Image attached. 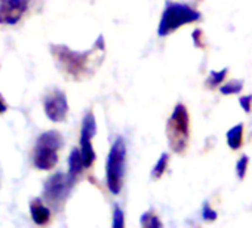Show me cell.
Masks as SVG:
<instances>
[{
    "instance_id": "obj_8",
    "label": "cell",
    "mask_w": 252,
    "mask_h": 228,
    "mask_svg": "<svg viewBox=\"0 0 252 228\" xmlns=\"http://www.w3.org/2000/svg\"><path fill=\"white\" fill-rule=\"evenodd\" d=\"M45 113L52 122H64L68 113V102L64 92L55 89L45 98Z\"/></svg>"
},
{
    "instance_id": "obj_18",
    "label": "cell",
    "mask_w": 252,
    "mask_h": 228,
    "mask_svg": "<svg viewBox=\"0 0 252 228\" xmlns=\"http://www.w3.org/2000/svg\"><path fill=\"white\" fill-rule=\"evenodd\" d=\"M125 225V221H123V212L120 210V207H116L114 209V221H113V227L114 228H119V227H123Z\"/></svg>"
},
{
    "instance_id": "obj_7",
    "label": "cell",
    "mask_w": 252,
    "mask_h": 228,
    "mask_svg": "<svg viewBox=\"0 0 252 228\" xmlns=\"http://www.w3.org/2000/svg\"><path fill=\"white\" fill-rule=\"evenodd\" d=\"M96 134V123L94 114L89 111L82 123V135H80V153L85 162V168H91L95 162V151L92 148V138Z\"/></svg>"
},
{
    "instance_id": "obj_1",
    "label": "cell",
    "mask_w": 252,
    "mask_h": 228,
    "mask_svg": "<svg viewBox=\"0 0 252 228\" xmlns=\"http://www.w3.org/2000/svg\"><path fill=\"white\" fill-rule=\"evenodd\" d=\"M51 54L61 71L74 80L92 76L104 58V39H98L95 46L83 54H77L64 45H51Z\"/></svg>"
},
{
    "instance_id": "obj_5",
    "label": "cell",
    "mask_w": 252,
    "mask_h": 228,
    "mask_svg": "<svg viewBox=\"0 0 252 228\" xmlns=\"http://www.w3.org/2000/svg\"><path fill=\"white\" fill-rule=\"evenodd\" d=\"M126 163V147L123 138H117L111 145L107 157V185L113 194H119L122 190V179Z\"/></svg>"
},
{
    "instance_id": "obj_17",
    "label": "cell",
    "mask_w": 252,
    "mask_h": 228,
    "mask_svg": "<svg viewBox=\"0 0 252 228\" xmlns=\"http://www.w3.org/2000/svg\"><path fill=\"white\" fill-rule=\"evenodd\" d=\"M248 163H249V159L246 156H242V159L237 162V176H239V179L245 178L246 169H248Z\"/></svg>"
},
{
    "instance_id": "obj_12",
    "label": "cell",
    "mask_w": 252,
    "mask_h": 228,
    "mask_svg": "<svg viewBox=\"0 0 252 228\" xmlns=\"http://www.w3.org/2000/svg\"><path fill=\"white\" fill-rule=\"evenodd\" d=\"M242 135H243V125H236L227 132V142L231 150H237L242 145Z\"/></svg>"
},
{
    "instance_id": "obj_6",
    "label": "cell",
    "mask_w": 252,
    "mask_h": 228,
    "mask_svg": "<svg viewBox=\"0 0 252 228\" xmlns=\"http://www.w3.org/2000/svg\"><path fill=\"white\" fill-rule=\"evenodd\" d=\"M76 181L65 173H55L45 184V199L54 207L61 206L70 194V190Z\"/></svg>"
},
{
    "instance_id": "obj_22",
    "label": "cell",
    "mask_w": 252,
    "mask_h": 228,
    "mask_svg": "<svg viewBox=\"0 0 252 228\" xmlns=\"http://www.w3.org/2000/svg\"><path fill=\"white\" fill-rule=\"evenodd\" d=\"M8 110V107H6V104L2 101V99H0V114H2V113H5Z\"/></svg>"
},
{
    "instance_id": "obj_11",
    "label": "cell",
    "mask_w": 252,
    "mask_h": 228,
    "mask_svg": "<svg viewBox=\"0 0 252 228\" xmlns=\"http://www.w3.org/2000/svg\"><path fill=\"white\" fill-rule=\"evenodd\" d=\"M83 168H85V162L82 153L79 150H73L68 157V175L76 181L77 176L83 172Z\"/></svg>"
},
{
    "instance_id": "obj_13",
    "label": "cell",
    "mask_w": 252,
    "mask_h": 228,
    "mask_svg": "<svg viewBox=\"0 0 252 228\" xmlns=\"http://www.w3.org/2000/svg\"><path fill=\"white\" fill-rule=\"evenodd\" d=\"M168 163H169V156H168L166 153H163V154L160 156L159 162L156 163L153 172H152V178L159 179V178L165 173V171H166V168H168Z\"/></svg>"
},
{
    "instance_id": "obj_4",
    "label": "cell",
    "mask_w": 252,
    "mask_h": 228,
    "mask_svg": "<svg viewBox=\"0 0 252 228\" xmlns=\"http://www.w3.org/2000/svg\"><path fill=\"white\" fill-rule=\"evenodd\" d=\"M200 20V14L194 9H191L187 5L181 3H168L160 24H159V36H168L177 28H180L184 24H190Z\"/></svg>"
},
{
    "instance_id": "obj_10",
    "label": "cell",
    "mask_w": 252,
    "mask_h": 228,
    "mask_svg": "<svg viewBox=\"0 0 252 228\" xmlns=\"http://www.w3.org/2000/svg\"><path fill=\"white\" fill-rule=\"evenodd\" d=\"M30 212H32V218L37 225H45L48 224V221L51 219V210L48 206L43 204V201L40 199H34L30 203Z\"/></svg>"
},
{
    "instance_id": "obj_15",
    "label": "cell",
    "mask_w": 252,
    "mask_h": 228,
    "mask_svg": "<svg viewBox=\"0 0 252 228\" xmlns=\"http://www.w3.org/2000/svg\"><path fill=\"white\" fill-rule=\"evenodd\" d=\"M221 93L222 95H231V93H239L242 90V83H237V82H231V83H227L224 86H221Z\"/></svg>"
},
{
    "instance_id": "obj_14",
    "label": "cell",
    "mask_w": 252,
    "mask_h": 228,
    "mask_svg": "<svg viewBox=\"0 0 252 228\" xmlns=\"http://www.w3.org/2000/svg\"><path fill=\"white\" fill-rule=\"evenodd\" d=\"M225 74H227V70H225V68H224V70H221L220 73H211L209 79L206 80V85H208L209 87L218 86L220 83H222V80H224Z\"/></svg>"
},
{
    "instance_id": "obj_9",
    "label": "cell",
    "mask_w": 252,
    "mask_h": 228,
    "mask_svg": "<svg viewBox=\"0 0 252 228\" xmlns=\"http://www.w3.org/2000/svg\"><path fill=\"white\" fill-rule=\"evenodd\" d=\"M30 0H0V24L14 26L27 12Z\"/></svg>"
},
{
    "instance_id": "obj_21",
    "label": "cell",
    "mask_w": 252,
    "mask_h": 228,
    "mask_svg": "<svg viewBox=\"0 0 252 228\" xmlns=\"http://www.w3.org/2000/svg\"><path fill=\"white\" fill-rule=\"evenodd\" d=\"M200 36H202V31H200V30H196V31L193 33L194 46H197V48H203V43L200 42Z\"/></svg>"
},
{
    "instance_id": "obj_3",
    "label": "cell",
    "mask_w": 252,
    "mask_h": 228,
    "mask_svg": "<svg viewBox=\"0 0 252 228\" xmlns=\"http://www.w3.org/2000/svg\"><path fill=\"white\" fill-rule=\"evenodd\" d=\"M168 140L175 153H183L190 140V117L183 104H178L168 122Z\"/></svg>"
},
{
    "instance_id": "obj_20",
    "label": "cell",
    "mask_w": 252,
    "mask_h": 228,
    "mask_svg": "<svg viewBox=\"0 0 252 228\" xmlns=\"http://www.w3.org/2000/svg\"><path fill=\"white\" fill-rule=\"evenodd\" d=\"M239 102H240L242 108H243L246 113H249V111H251V96H243V98H240V99H239Z\"/></svg>"
},
{
    "instance_id": "obj_19",
    "label": "cell",
    "mask_w": 252,
    "mask_h": 228,
    "mask_svg": "<svg viewBox=\"0 0 252 228\" xmlns=\"http://www.w3.org/2000/svg\"><path fill=\"white\" fill-rule=\"evenodd\" d=\"M203 218L208 219V221H214V219L217 218V212L212 210L208 204H205V206H203Z\"/></svg>"
},
{
    "instance_id": "obj_2",
    "label": "cell",
    "mask_w": 252,
    "mask_h": 228,
    "mask_svg": "<svg viewBox=\"0 0 252 228\" xmlns=\"http://www.w3.org/2000/svg\"><path fill=\"white\" fill-rule=\"evenodd\" d=\"M63 147V137L57 131L42 134L33 151V163L40 171H51L58 163V151Z\"/></svg>"
},
{
    "instance_id": "obj_16",
    "label": "cell",
    "mask_w": 252,
    "mask_h": 228,
    "mask_svg": "<svg viewBox=\"0 0 252 228\" xmlns=\"http://www.w3.org/2000/svg\"><path fill=\"white\" fill-rule=\"evenodd\" d=\"M141 224H143L144 227H162V222L158 219V216H156V215H152V212H149V213L143 215V218H141Z\"/></svg>"
}]
</instances>
